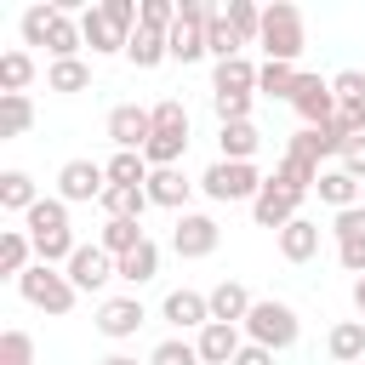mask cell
<instances>
[{"instance_id": "8fae6325", "label": "cell", "mask_w": 365, "mask_h": 365, "mask_svg": "<svg viewBox=\"0 0 365 365\" xmlns=\"http://www.w3.org/2000/svg\"><path fill=\"white\" fill-rule=\"evenodd\" d=\"M251 217H257V228H274V234H279L285 222H297V217H302V194H291V188H279V182L268 177V182H262V194L251 200Z\"/></svg>"}, {"instance_id": "6da1fadb", "label": "cell", "mask_w": 365, "mask_h": 365, "mask_svg": "<svg viewBox=\"0 0 365 365\" xmlns=\"http://www.w3.org/2000/svg\"><path fill=\"white\" fill-rule=\"evenodd\" d=\"M23 234L34 240V257H40V262H51V268H57V262H68V257L80 251V240H74V228H68V205H63L57 194H46V200L23 217Z\"/></svg>"}, {"instance_id": "30bf717a", "label": "cell", "mask_w": 365, "mask_h": 365, "mask_svg": "<svg viewBox=\"0 0 365 365\" xmlns=\"http://www.w3.org/2000/svg\"><path fill=\"white\" fill-rule=\"evenodd\" d=\"M63 274L74 279V291H103L108 279H120V262H114L103 245H80V251L63 262Z\"/></svg>"}, {"instance_id": "f1b7e54d", "label": "cell", "mask_w": 365, "mask_h": 365, "mask_svg": "<svg viewBox=\"0 0 365 365\" xmlns=\"http://www.w3.org/2000/svg\"><path fill=\"white\" fill-rule=\"evenodd\" d=\"M143 240H148V234H143V222H131V217H108V222H103V234H97V245H103L114 262H120L125 251H137Z\"/></svg>"}, {"instance_id": "b9f144b4", "label": "cell", "mask_w": 365, "mask_h": 365, "mask_svg": "<svg viewBox=\"0 0 365 365\" xmlns=\"http://www.w3.org/2000/svg\"><path fill=\"white\" fill-rule=\"evenodd\" d=\"M148 365H200V348L182 342V336H165V342L148 354Z\"/></svg>"}, {"instance_id": "3957f363", "label": "cell", "mask_w": 365, "mask_h": 365, "mask_svg": "<svg viewBox=\"0 0 365 365\" xmlns=\"http://www.w3.org/2000/svg\"><path fill=\"white\" fill-rule=\"evenodd\" d=\"M257 46L268 51V63H297V57L308 51V23H302V11H297L291 0L262 6V40H257Z\"/></svg>"}, {"instance_id": "d4e9b609", "label": "cell", "mask_w": 365, "mask_h": 365, "mask_svg": "<svg viewBox=\"0 0 365 365\" xmlns=\"http://www.w3.org/2000/svg\"><path fill=\"white\" fill-rule=\"evenodd\" d=\"M40 200H46V194L34 188V177H29V171H0V211H17V217H29Z\"/></svg>"}, {"instance_id": "f546056e", "label": "cell", "mask_w": 365, "mask_h": 365, "mask_svg": "<svg viewBox=\"0 0 365 365\" xmlns=\"http://www.w3.org/2000/svg\"><path fill=\"white\" fill-rule=\"evenodd\" d=\"M125 57H131L137 68H160V63L171 57V40H165L160 29H137V34L125 40Z\"/></svg>"}, {"instance_id": "ac0fdd59", "label": "cell", "mask_w": 365, "mask_h": 365, "mask_svg": "<svg viewBox=\"0 0 365 365\" xmlns=\"http://www.w3.org/2000/svg\"><path fill=\"white\" fill-rule=\"evenodd\" d=\"M194 348H200V365H234V354H240L245 342H240V325L211 319V325L194 336Z\"/></svg>"}, {"instance_id": "d590c367", "label": "cell", "mask_w": 365, "mask_h": 365, "mask_svg": "<svg viewBox=\"0 0 365 365\" xmlns=\"http://www.w3.org/2000/svg\"><path fill=\"white\" fill-rule=\"evenodd\" d=\"M154 137H171V143H188V108L177 103V97H160L154 108Z\"/></svg>"}, {"instance_id": "d6986e66", "label": "cell", "mask_w": 365, "mask_h": 365, "mask_svg": "<svg viewBox=\"0 0 365 365\" xmlns=\"http://www.w3.org/2000/svg\"><path fill=\"white\" fill-rule=\"evenodd\" d=\"M211 97H257V68L245 57H228L211 68Z\"/></svg>"}, {"instance_id": "d6a6232c", "label": "cell", "mask_w": 365, "mask_h": 365, "mask_svg": "<svg viewBox=\"0 0 365 365\" xmlns=\"http://www.w3.org/2000/svg\"><path fill=\"white\" fill-rule=\"evenodd\" d=\"M97 205H103L108 217H131V222H143V211H148L154 200H148V188H114V182H108Z\"/></svg>"}, {"instance_id": "7402d4cb", "label": "cell", "mask_w": 365, "mask_h": 365, "mask_svg": "<svg viewBox=\"0 0 365 365\" xmlns=\"http://www.w3.org/2000/svg\"><path fill=\"white\" fill-rule=\"evenodd\" d=\"M274 182L308 200V194H314V182H319V165H314L308 154H291V148H285V154H279V165H274Z\"/></svg>"}, {"instance_id": "ba28073f", "label": "cell", "mask_w": 365, "mask_h": 365, "mask_svg": "<svg viewBox=\"0 0 365 365\" xmlns=\"http://www.w3.org/2000/svg\"><path fill=\"white\" fill-rule=\"evenodd\" d=\"M103 188H108V165H97V160H68V165L57 171V200H63V205L103 200Z\"/></svg>"}, {"instance_id": "681fc988", "label": "cell", "mask_w": 365, "mask_h": 365, "mask_svg": "<svg viewBox=\"0 0 365 365\" xmlns=\"http://www.w3.org/2000/svg\"><path fill=\"white\" fill-rule=\"evenodd\" d=\"M103 365H137V359H131V354H108Z\"/></svg>"}, {"instance_id": "5bb4252c", "label": "cell", "mask_w": 365, "mask_h": 365, "mask_svg": "<svg viewBox=\"0 0 365 365\" xmlns=\"http://www.w3.org/2000/svg\"><path fill=\"white\" fill-rule=\"evenodd\" d=\"M291 108L302 114V125H325V120H336V91H331V80H319V74H302V80H297V97H291Z\"/></svg>"}, {"instance_id": "7a4b0ae2", "label": "cell", "mask_w": 365, "mask_h": 365, "mask_svg": "<svg viewBox=\"0 0 365 365\" xmlns=\"http://www.w3.org/2000/svg\"><path fill=\"white\" fill-rule=\"evenodd\" d=\"M240 331H245V342H257V348H268V354H285V348H297L302 319H297L291 302H279V297H257Z\"/></svg>"}, {"instance_id": "5b68a950", "label": "cell", "mask_w": 365, "mask_h": 365, "mask_svg": "<svg viewBox=\"0 0 365 365\" xmlns=\"http://www.w3.org/2000/svg\"><path fill=\"white\" fill-rule=\"evenodd\" d=\"M262 182H268V177H262L251 160H217V165H205V177H200V188H205L217 205H234V200L251 205V200L262 194Z\"/></svg>"}, {"instance_id": "4fadbf2b", "label": "cell", "mask_w": 365, "mask_h": 365, "mask_svg": "<svg viewBox=\"0 0 365 365\" xmlns=\"http://www.w3.org/2000/svg\"><path fill=\"white\" fill-rule=\"evenodd\" d=\"M160 319L165 325H177V331H205L211 325V297L205 291H165V302H160Z\"/></svg>"}, {"instance_id": "7dc6e473", "label": "cell", "mask_w": 365, "mask_h": 365, "mask_svg": "<svg viewBox=\"0 0 365 365\" xmlns=\"http://www.w3.org/2000/svg\"><path fill=\"white\" fill-rule=\"evenodd\" d=\"M234 365H274V354H268V348H257V342H245V348L234 354Z\"/></svg>"}, {"instance_id": "e575fe53", "label": "cell", "mask_w": 365, "mask_h": 365, "mask_svg": "<svg viewBox=\"0 0 365 365\" xmlns=\"http://www.w3.org/2000/svg\"><path fill=\"white\" fill-rule=\"evenodd\" d=\"M46 86H51V91H63V97H74V91H86V86H91V63H86V57L51 63V68H46Z\"/></svg>"}, {"instance_id": "f35d334b", "label": "cell", "mask_w": 365, "mask_h": 365, "mask_svg": "<svg viewBox=\"0 0 365 365\" xmlns=\"http://www.w3.org/2000/svg\"><path fill=\"white\" fill-rule=\"evenodd\" d=\"M108 182H114V188H148V160L114 148V160H108Z\"/></svg>"}, {"instance_id": "cb8c5ba5", "label": "cell", "mask_w": 365, "mask_h": 365, "mask_svg": "<svg viewBox=\"0 0 365 365\" xmlns=\"http://www.w3.org/2000/svg\"><path fill=\"white\" fill-rule=\"evenodd\" d=\"M314 194H319L325 205H336V211H354V205H359V177H348L342 165H325L319 182H314Z\"/></svg>"}, {"instance_id": "9a60e30c", "label": "cell", "mask_w": 365, "mask_h": 365, "mask_svg": "<svg viewBox=\"0 0 365 365\" xmlns=\"http://www.w3.org/2000/svg\"><path fill=\"white\" fill-rule=\"evenodd\" d=\"M148 314H143V302L137 297H103L97 302V331L108 336V342H125V336H137V325H143Z\"/></svg>"}, {"instance_id": "277c9868", "label": "cell", "mask_w": 365, "mask_h": 365, "mask_svg": "<svg viewBox=\"0 0 365 365\" xmlns=\"http://www.w3.org/2000/svg\"><path fill=\"white\" fill-rule=\"evenodd\" d=\"M17 291H23V302H29V308H40V314H51V319H63V314L80 302L74 279H68L63 268H51V262H34V268L17 279Z\"/></svg>"}, {"instance_id": "f6af8a7d", "label": "cell", "mask_w": 365, "mask_h": 365, "mask_svg": "<svg viewBox=\"0 0 365 365\" xmlns=\"http://www.w3.org/2000/svg\"><path fill=\"white\" fill-rule=\"evenodd\" d=\"M46 23H51V0L23 11V46H46Z\"/></svg>"}, {"instance_id": "e0dca14e", "label": "cell", "mask_w": 365, "mask_h": 365, "mask_svg": "<svg viewBox=\"0 0 365 365\" xmlns=\"http://www.w3.org/2000/svg\"><path fill=\"white\" fill-rule=\"evenodd\" d=\"M342 143H348V131H342L336 120H325V125H302V131L291 137V154H308V160L319 165V160H336Z\"/></svg>"}, {"instance_id": "60d3db41", "label": "cell", "mask_w": 365, "mask_h": 365, "mask_svg": "<svg viewBox=\"0 0 365 365\" xmlns=\"http://www.w3.org/2000/svg\"><path fill=\"white\" fill-rule=\"evenodd\" d=\"M0 365H34V336L29 331H0Z\"/></svg>"}, {"instance_id": "c3c4849f", "label": "cell", "mask_w": 365, "mask_h": 365, "mask_svg": "<svg viewBox=\"0 0 365 365\" xmlns=\"http://www.w3.org/2000/svg\"><path fill=\"white\" fill-rule=\"evenodd\" d=\"M354 314H359V319H365V274H359V279H354Z\"/></svg>"}, {"instance_id": "7c38bea8", "label": "cell", "mask_w": 365, "mask_h": 365, "mask_svg": "<svg viewBox=\"0 0 365 365\" xmlns=\"http://www.w3.org/2000/svg\"><path fill=\"white\" fill-rule=\"evenodd\" d=\"M331 234H336V262H342V268L359 279V274H365V205H354V211H336Z\"/></svg>"}, {"instance_id": "ab89813d", "label": "cell", "mask_w": 365, "mask_h": 365, "mask_svg": "<svg viewBox=\"0 0 365 365\" xmlns=\"http://www.w3.org/2000/svg\"><path fill=\"white\" fill-rule=\"evenodd\" d=\"M29 80H34V57H29V51H6V57H0V97L23 91Z\"/></svg>"}, {"instance_id": "83f0119b", "label": "cell", "mask_w": 365, "mask_h": 365, "mask_svg": "<svg viewBox=\"0 0 365 365\" xmlns=\"http://www.w3.org/2000/svg\"><path fill=\"white\" fill-rule=\"evenodd\" d=\"M217 148H222V160H251V154L262 148V131H257L251 120H234V125H217Z\"/></svg>"}, {"instance_id": "484cf974", "label": "cell", "mask_w": 365, "mask_h": 365, "mask_svg": "<svg viewBox=\"0 0 365 365\" xmlns=\"http://www.w3.org/2000/svg\"><path fill=\"white\" fill-rule=\"evenodd\" d=\"M34 262H40V257H34V240H29L23 228H6V234H0V274H6V279H23Z\"/></svg>"}, {"instance_id": "836d02e7", "label": "cell", "mask_w": 365, "mask_h": 365, "mask_svg": "<svg viewBox=\"0 0 365 365\" xmlns=\"http://www.w3.org/2000/svg\"><path fill=\"white\" fill-rule=\"evenodd\" d=\"M154 274H160V245H154V240H143L137 251L120 257V279H125V285H148Z\"/></svg>"}, {"instance_id": "ee69618b", "label": "cell", "mask_w": 365, "mask_h": 365, "mask_svg": "<svg viewBox=\"0 0 365 365\" xmlns=\"http://www.w3.org/2000/svg\"><path fill=\"white\" fill-rule=\"evenodd\" d=\"M171 23H177V6H171V0H143V23H137V29H160V34H171Z\"/></svg>"}, {"instance_id": "7bdbcfd3", "label": "cell", "mask_w": 365, "mask_h": 365, "mask_svg": "<svg viewBox=\"0 0 365 365\" xmlns=\"http://www.w3.org/2000/svg\"><path fill=\"white\" fill-rule=\"evenodd\" d=\"M331 91H336V103H365V68H342V74H331Z\"/></svg>"}, {"instance_id": "1f68e13d", "label": "cell", "mask_w": 365, "mask_h": 365, "mask_svg": "<svg viewBox=\"0 0 365 365\" xmlns=\"http://www.w3.org/2000/svg\"><path fill=\"white\" fill-rule=\"evenodd\" d=\"M205 57H217V63L245 57V40L228 29V17H222V11H211V23H205Z\"/></svg>"}, {"instance_id": "ffe728a7", "label": "cell", "mask_w": 365, "mask_h": 365, "mask_svg": "<svg viewBox=\"0 0 365 365\" xmlns=\"http://www.w3.org/2000/svg\"><path fill=\"white\" fill-rule=\"evenodd\" d=\"M279 257H285V262H314V257H319V222H314V217L285 222V228H279Z\"/></svg>"}, {"instance_id": "8d00e7d4", "label": "cell", "mask_w": 365, "mask_h": 365, "mask_svg": "<svg viewBox=\"0 0 365 365\" xmlns=\"http://www.w3.org/2000/svg\"><path fill=\"white\" fill-rule=\"evenodd\" d=\"M29 125H34V103H29V91L0 97V137H23Z\"/></svg>"}, {"instance_id": "603a6c76", "label": "cell", "mask_w": 365, "mask_h": 365, "mask_svg": "<svg viewBox=\"0 0 365 365\" xmlns=\"http://www.w3.org/2000/svg\"><path fill=\"white\" fill-rule=\"evenodd\" d=\"M188 194H194V182H188L177 165H165V171H148V200H154V205H165V211H182V205H188Z\"/></svg>"}, {"instance_id": "2e32d148", "label": "cell", "mask_w": 365, "mask_h": 365, "mask_svg": "<svg viewBox=\"0 0 365 365\" xmlns=\"http://www.w3.org/2000/svg\"><path fill=\"white\" fill-rule=\"evenodd\" d=\"M80 34H86V46H91V57H108V51H125V40H131V34H125V29H120V23H114V17L103 11V6H86V11H80Z\"/></svg>"}, {"instance_id": "4dcf8cb0", "label": "cell", "mask_w": 365, "mask_h": 365, "mask_svg": "<svg viewBox=\"0 0 365 365\" xmlns=\"http://www.w3.org/2000/svg\"><path fill=\"white\" fill-rule=\"evenodd\" d=\"M297 80H302L297 63H262V68H257V91H262V97H279V103L297 97Z\"/></svg>"}, {"instance_id": "9c48e42d", "label": "cell", "mask_w": 365, "mask_h": 365, "mask_svg": "<svg viewBox=\"0 0 365 365\" xmlns=\"http://www.w3.org/2000/svg\"><path fill=\"white\" fill-rule=\"evenodd\" d=\"M148 137H154V114H148V108H137V103L108 108V143H114L120 154H143Z\"/></svg>"}, {"instance_id": "74e56055", "label": "cell", "mask_w": 365, "mask_h": 365, "mask_svg": "<svg viewBox=\"0 0 365 365\" xmlns=\"http://www.w3.org/2000/svg\"><path fill=\"white\" fill-rule=\"evenodd\" d=\"M222 17H228V29H234L245 46H257V40H262V6H251V0H228V11H222Z\"/></svg>"}, {"instance_id": "8992f818", "label": "cell", "mask_w": 365, "mask_h": 365, "mask_svg": "<svg viewBox=\"0 0 365 365\" xmlns=\"http://www.w3.org/2000/svg\"><path fill=\"white\" fill-rule=\"evenodd\" d=\"M205 23H211V6L200 0H182L177 6V23H171V63H200L205 57Z\"/></svg>"}, {"instance_id": "bcb514c9", "label": "cell", "mask_w": 365, "mask_h": 365, "mask_svg": "<svg viewBox=\"0 0 365 365\" xmlns=\"http://www.w3.org/2000/svg\"><path fill=\"white\" fill-rule=\"evenodd\" d=\"M336 165H342L348 177H359V182H365V137H348V143H342V154H336Z\"/></svg>"}, {"instance_id": "44dd1931", "label": "cell", "mask_w": 365, "mask_h": 365, "mask_svg": "<svg viewBox=\"0 0 365 365\" xmlns=\"http://www.w3.org/2000/svg\"><path fill=\"white\" fill-rule=\"evenodd\" d=\"M205 297H211V319H222V325H245V314H251V302H257L240 279H222V285H211Z\"/></svg>"}, {"instance_id": "52a82bcc", "label": "cell", "mask_w": 365, "mask_h": 365, "mask_svg": "<svg viewBox=\"0 0 365 365\" xmlns=\"http://www.w3.org/2000/svg\"><path fill=\"white\" fill-rule=\"evenodd\" d=\"M217 240H222V228H217V217H205V211H182V217H177V228H171V251H177L182 262L211 257V251H217Z\"/></svg>"}, {"instance_id": "4316f807", "label": "cell", "mask_w": 365, "mask_h": 365, "mask_svg": "<svg viewBox=\"0 0 365 365\" xmlns=\"http://www.w3.org/2000/svg\"><path fill=\"white\" fill-rule=\"evenodd\" d=\"M325 348H331L336 365H359L365 359V319H336L331 336H325Z\"/></svg>"}]
</instances>
